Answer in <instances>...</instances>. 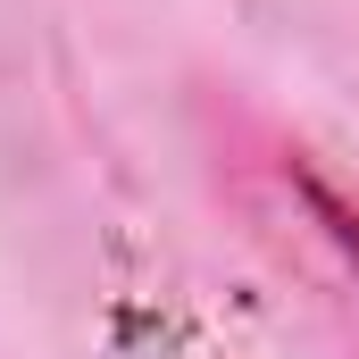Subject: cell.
Returning a JSON list of instances; mask_svg holds the SVG:
<instances>
[{
  "mask_svg": "<svg viewBox=\"0 0 359 359\" xmlns=\"http://www.w3.org/2000/svg\"><path fill=\"white\" fill-rule=\"evenodd\" d=\"M292 192H301V209H309V226L343 251V268L359 276V201L343 192V184L326 176V168H309V159H292Z\"/></svg>",
  "mask_w": 359,
  "mask_h": 359,
  "instance_id": "1",
  "label": "cell"
}]
</instances>
